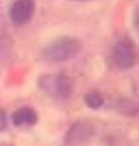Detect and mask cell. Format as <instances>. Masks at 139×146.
<instances>
[{
    "label": "cell",
    "mask_w": 139,
    "mask_h": 146,
    "mask_svg": "<svg viewBox=\"0 0 139 146\" xmlns=\"http://www.w3.org/2000/svg\"><path fill=\"white\" fill-rule=\"evenodd\" d=\"M81 42L72 37H59L41 51V57L48 62H66L79 55Z\"/></svg>",
    "instance_id": "6da1fadb"
},
{
    "label": "cell",
    "mask_w": 139,
    "mask_h": 146,
    "mask_svg": "<svg viewBox=\"0 0 139 146\" xmlns=\"http://www.w3.org/2000/svg\"><path fill=\"white\" fill-rule=\"evenodd\" d=\"M38 88L52 97L67 98L71 94L72 83L66 74H48L38 78Z\"/></svg>",
    "instance_id": "7a4b0ae2"
},
{
    "label": "cell",
    "mask_w": 139,
    "mask_h": 146,
    "mask_svg": "<svg viewBox=\"0 0 139 146\" xmlns=\"http://www.w3.org/2000/svg\"><path fill=\"white\" fill-rule=\"evenodd\" d=\"M112 62L121 70H128L136 63V49L130 40H120L112 49Z\"/></svg>",
    "instance_id": "3957f363"
},
{
    "label": "cell",
    "mask_w": 139,
    "mask_h": 146,
    "mask_svg": "<svg viewBox=\"0 0 139 146\" xmlns=\"http://www.w3.org/2000/svg\"><path fill=\"white\" fill-rule=\"evenodd\" d=\"M95 134V128L90 121L79 120L72 124L66 135L64 143L66 145H82L93 138Z\"/></svg>",
    "instance_id": "277c9868"
},
{
    "label": "cell",
    "mask_w": 139,
    "mask_h": 146,
    "mask_svg": "<svg viewBox=\"0 0 139 146\" xmlns=\"http://www.w3.org/2000/svg\"><path fill=\"white\" fill-rule=\"evenodd\" d=\"M34 8V0H17L11 6L10 18L15 25H25L33 18Z\"/></svg>",
    "instance_id": "5b68a950"
},
{
    "label": "cell",
    "mask_w": 139,
    "mask_h": 146,
    "mask_svg": "<svg viewBox=\"0 0 139 146\" xmlns=\"http://www.w3.org/2000/svg\"><path fill=\"white\" fill-rule=\"evenodd\" d=\"M13 124L17 127H23V126H34L38 120V116L36 111L30 107H22L17 109L11 116Z\"/></svg>",
    "instance_id": "8992f818"
},
{
    "label": "cell",
    "mask_w": 139,
    "mask_h": 146,
    "mask_svg": "<svg viewBox=\"0 0 139 146\" xmlns=\"http://www.w3.org/2000/svg\"><path fill=\"white\" fill-rule=\"evenodd\" d=\"M85 104L91 109H98L104 105V97L98 92H90L85 96Z\"/></svg>",
    "instance_id": "52a82bcc"
},
{
    "label": "cell",
    "mask_w": 139,
    "mask_h": 146,
    "mask_svg": "<svg viewBox=\"0 0 139 146\" xmlns=\"http://www.w3.org/2000/svg\"><path fill=\"white\" fill-rule=\"evenodd\" d=\"M7 127V115L3 109H0V133Z\"/></svg>",
    "instance_id": "ba28073f"
},
{
    "label": "cell",
    "mask_w": 139,
    "mask_h": 146,
    "mask_svg": "<svg viewBox=\"0 0 139 146\" xmlns=\"http://www.w3.org/2000/svg\"><path fill=\"white\" fill-rule=\"evenodd\" d=\"M74 1H89V0H74Z\"/></svg>",
    "instance_id": "9c48e42d"
}]
</instances>
